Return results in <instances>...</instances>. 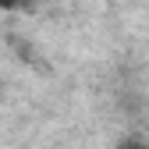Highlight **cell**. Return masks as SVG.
Instances as JSON below:
<instances>
[]
</instances>
